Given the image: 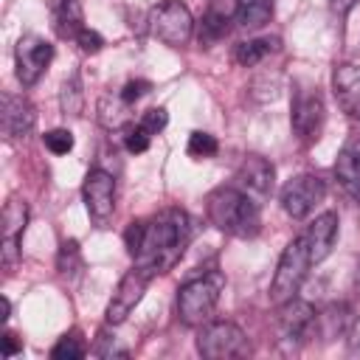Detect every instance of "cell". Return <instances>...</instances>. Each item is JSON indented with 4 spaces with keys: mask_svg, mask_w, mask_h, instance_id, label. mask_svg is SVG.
<instances>
[{
    "mask_svg": "<svg viewBox=\"0 0 360 360\" xmlns=\"http://www.w3.org/2000/svg\"><path fill=\"white\" fill-rule=\"evenodd\" d=\"M188 239H191V222L186 211L180 208L160 211L158 217L146 219V233L141 250L135 253V267H141L149 276L172 270L180 262Z\"/></svg>",
    "mask_w": 360,
    "mask_h": 360,
    "instance_id": "6da1fadb",
    "label": "cell"
},
{
    "mask_svg": "<svg viewBox=\"0 0 360 360\" xmlns=\"http://www.w3.org/2000/svg\"><path fill=\"white\" fill-rule=\"evenodd\" d=\"M205 217L217 231H222L228 236H239V239H250L262 228L259 202L236 186L214 188L205 197Z\"/></svg>",
    "mask_w": 360,
    "mask_h": 360,
    "instance_id": "7a4b0ae2",
    "label": "cell"
},
{
    "mask_svg": "<svg viewBox=\"0 0 360 360\" xmlns=\"http://www.w3.org/2000/svg\"><path fill=\"white\" fill-rule=\"evenodd\" d=\"M219 290H222V276H200L188 278L177 290V315L186 326H202L211 321L217 304H219Z\"/></svg>",
    "mask_w": 360,
    "mask_h": 360,
    "instance_id": "3957f363",
    "label": "cell"
},
{
    "mask_svg": "<svg viewBox=\"0 0 360 360\" xmlns=\"http://www.w3.org/2000/svg\"><path fill=\"white\" fill-rule=\"evenodd\" d=\"M309 248H307V239L304 233H298L281 253L278 259V267H276V276H273V284H270V301L278 307L290 298L298 295L304 278H307V270H309Z\"/></svg>",
    "mask_w": 360,
    "mask_h": 360,
    "instance_id": "277c9868",
    "label": "cell"
},
{
    "mask_svg": "<svg viewBox=\"0 0 360 360\" xmlns=\"http://www.w3.org/2000/svg\"><path fill=\"white\" fill-rule=\"evenodd\" d=\"M197 352L208 360H231L245 357L250 352V343L245 332L231 321H208L200 326L197 335Z\"/></svg>",
    "mask_w": 360,
    "mask_h": 360,
    "instance_id": "5b68a950",
    "label": "cell"
},
{
    "mask_svg": "<svg viewBox=\"0 0 360 360\" xmlns=\"http://www.w3.org/2000/svg\"><path fill=\"white\" fill-rule=\"evenodd\" d=\"M315 309L307 301L290 298L284 304H278V318H276V335H278V346L284 352H298L307 338L315 332Z\"/></svg>",
    "mask_w": 360,
    "mask_h": 360,
    "instance_id": "8992f818",
    "label": "cell"
},
{
    "mask_svg": "<svg viewBox=\"0 0 360 360\" xmlns=\"http://www.w3.org/2000/svg\"><path fill=\"white\" fill-rule=\"evenodd\" d=\"M149 28L160 42L180 48L194 34V17L180 0H163L149 11Z\"/></svg>",
    "mask_w": 360,
    "mask_h": 360,
    "instance_id": "52a82bcc",
    "label": "cell"
},
{
    "mask_svg": "<svg viewBox=\"0 0 360 360\" xmlns=\"http://www.w3.org/2000/svg\"><path fill=\"white\" fill-rule=\"evenodd\" d=\"M326 197V180L321 174H295L281 186V208L292 219H304Z\"/></svg>",
    "mask_w": 360,
    "mask_h": 360,
    "instance_id": "ba28073f",
    "label": "cell"
},
{
    "mask_svg": "<svg viewBox=\"0 0 360 360\" xmlns=\"http://www.w3.org/2000/svg\"><path fill=\"white\" fill-rule=\"evenodd\" d=\"M53 59V45L37 34H25L20 37L17 48H14V65H17V79L22 82V87H31L39 82V76L45 73V68Z\"/></svg>",
    "mask_w": 360,
    "mask_h": 360,
    "instance_id": "9c48e42d",
    "label": "cell"
},
{
    "mask_svg": "<svg viewBox=\"0 0 360 360\" xmlns=\"http://www.w3.org/2000/svg\"><path fill=\"white\" fill-rule=\"evenodd\" d=\"M149 278H152V276L143 273L141 267H132V270H127V273L121 276V281H118V287L112 290V298H110V304H107V312H104V318H107L110 326H118V323L127 321V315H129V312L138 307V301L143 298Z\"/></svg>",
    "mask_w": 360,
    "mask_h": 360,
    "instance_id": "30bf717a",
    "label": "cell"
},
{
    "mask_svg": "<svg viewBox=\"0 0 360 360\" xmlns=\"http://www.w3.org/2000/svg\"><path fill=\"white\" fill-rule=\"evenodd\" d=\"M292 132L301 141H312L318 138L321 127H323V98L318 93V87H301L292 96Z\"/></svg>",
    "mask_w": 360,
    "mask_h": 360,
    "instance_id": "8fae6325",
    "label": "cell"
},
{
    "mask_svg": "<svg viewBox=\"0 0 360 360\" xmlns=\"http://www.w3.org/2000/svg\"><path fill=\"white\" fill-rule=\"evenodd\" d=\"M82 194H84L90 219L104 225L115 211V177L104 169H90V174L84 177Z\"/></svg>",
    "mask_w": 360,
    "mask_h": 360,
    "instance_id": "7c38bea8",
    "label": "cell"
},
{
    "mask_svg": "<svg viewBox=\"0 0 360 360\" xmlns=\"http://www.w3.org/2000/svg\"><path fill=\"white\" fill-rule=\"evenodd\" d=\"M273 183H276V169L262 155H248L233 174V186L242 188L248 197H253L259 205L273 194Z\"/></svg>",
    "mask_w": 360,
    "mask_h": 360,
    "instance_id": "4fadbf2b",
    "label": "cell"
},
{
    "mask_svg": "<svg viewBox=\"0 0 360 360\" xmlns=\"http://www.w3.org/2000/svg\"><path fill=\"white\" fill-rule=\"evenodd\" d=\"M25 225H28V202L20 197H11L3 208V217H0V231H3L0 259H3L6 270H11L20 259V239L25 233Z\"/></svg>",
    "mask_w": 360,
    "mask_h": 360,
    "instance_id": "5bb4252c",
    "label": "cell"
},
{
    "mask_svg": "<svg viewBox=\"0 0 360 360\" xmlns=\"http://www.w3.org/2000/svg\"><path fill=\"white\" fill-rule=\"evenodd\" d=\"M34 121H37V112H34V104L25 96L3 93V98H0V127H3V135L8 141L25 138L34 129Z\"/></svg>",
    "mask_w": 360,
    "mask_h": 360,
    "instance_id": "9a60e30c",
    "label": "cell"
},
{
    "mask_svg": "<svg viewBox=\"0 0 360 360\" xmlns=\"http://www.w3.org/2000/svg\"><path fill=\"white\" fill-rule=\"evenodd\" d=\"M335 180L340 188L360 202V135H349L335 160Z\"/></svg>",
    "mask_w": 360,
    "mask_h": 360,
    "instance_id": "2e32d148",
    "label": "cell"
},
{
    "mask_svg": "<svg viewBox=\"0 0 360 360\" xmlns=\"http://www.w3.org/2000/svg\"><path fill=\"white\" fill-rule=\"evenodd\" d=\"M332 90L343 112L352 121H360V65H338L332 73Z\"/></svg>",
    "mask_w": 360,
    "mask_h": 360,
    "instance_id": "e0dca14e",
    "label": "cell"
},
{
    "mask_svg": "<svg viewBox=\"0 0 360 360\" xmlns=\"http://www.w3.org/2000/svg\"><path fill=\"white\" fill-rule=\"evenodd\" d=\"M304 239H307V248H309V262L312 264H321L332 253V245L338 239V214L335 211H326V214L315 217L307 225Z\"/></svg>",
    "mask_w": 360,
    "mask_h": 360,
    "instance_id": "ac0fdd59",
    "label": "cell"
},
{
    "mask_svg": "<svg viewBox=\"0 0 360 360\" xmlns=\"http://www.w3.org/2000/svg\"><path fill=\"white\" fill-rule=\"evenodd\" d=\"M51 14H53V31L62 39H76L87 28L79 0H53L51 3Z\"/></svg>",
    "mask_w": 360,
    "mask_h": 360,
    "instance_id": "d6986e66",
    "label": "cell"
},
{
    "mask_svg": "<svg viewBox=\"0 0 360 360\" xmlns=\"http://www.w3.org/2000/svg\"><path fill=\"white\" fill-rule=\"evenodd\" d=\"M98 124L104 129H124L129 127V104L118 96H101L98 98Z\"/></svg>",
    "mask_w": 360,
    "mask_h": 360,
    "instance_id": "ffe728a7",
    "label": "cell"
},
{
    "mask_svg": "<svg viewBox=\"0 0 360 360\" xmlns=\"http://www.w3.org/2000/svg\"><path fill=\"white\" fill-rule=\"evenodd\" d=\"M273 14V0H236V20L242 28H262Z\"/></svg>",
    "mask_w": 360,
    "mask_h": 360,
    "instance_id": "44dd1931",
    "label": "cell"
},
{
    "mask_svg": "<svg viewBox=\"0 0 360 360\" xmlns=\"http://www.w3.org/2000/svg\"><path fill=\"white\" fill-rule=\"evenodd\" d=\"M270 51H276V39H270V37L248 39V42H239V45H236L233 59H236L242 68H253V65H259Z\"/></svg>",
    "mask_w": 360,
    "mask_h": 360,
    "instance_id": "7402d4cb",
    "label": "cell"
},
{
    "mask_svg": "<svg viewBox=\"0 0 360 360\" xmlns=\"http://www.w3.org/2000/svg\"><path fill=\"white\" fill-rule=\"evenodd\" d=\"M59 104H62V112H65V115H82V110H84V90H82L79 73H73V76L62 84Z\"/></svg>",
    "mask_w": 360,
    "mask_h": 360,
    "instance_id": "603a6c76",
    "label": "cell"
},
{
    "mask_svg": "<svg viewBox=\"0 0 360 360\" xmlns=\"http://www.w3.org/2000/svg\"><path fill=\"white\" fill-rule=\"evenodd\" d=\"M349 318H346V307L338 304V307H329L326 312L315 315V329H321L323 338H338L343 329H346Z\"/></svg>",
    "mask_w": 360,
    "mask_h": 360,
    "instance_id": "cb8c5ba5",
    "label": "cell"
},
{
    "mask_svg": "<svg viewBox=\"0 0 360 360\" xmlns=\"http://www.w3.org/2000/svg\"><path fill=\"white\" fill-rule=\"evenodd\" d=\"M56 270L62 276H76L82 270V250H79V242L76 239H65L59 245V253H56Z\"/></svg>",
    "mask_w": 360,
    "mask_h": 360,
    "instance_id": "d4e9b609",
    "label": "cell"
},
{
    "mask_svg": "<svg viewBox=\"0 0 360 360\" xmlns=\"http://www.w3.org/2000/svg\"><path fill=\"white\" fill-rule=\"evenodd\" d=\"M84 352H87V346H84L82 335H79V332H68V335H62L59 343L51 349V357H53V360H79V357H84Z\"/></svg>",
    "mask_w": 360,
    "mask_h": 360,
    "instance_id": "484cf974",
    "label": "cell"
},
{
    "mask_svg": "<svg viewBox=\"0 0 360 360\" xmlns=\"http://www.w3.org/2000/svg\"><path fill=\"white\" fill-rule=\"evenodd\" d=\"M225 31H228V17L219 14V11H208L202 17V25H200V42L202 45H211L219 37H225Z\"/></svg>",
    "mask_w": 360,
    "mask_h": 360,
    "instance_id": "4316f807",
    "label": "cell"
},
{
    "mask_svg": "<svg viewBox=\"0 0 360 360\" xmlns=\"http://www.w3.org/2000/svg\"><path fill=\"white\" fill-rule=\"evenodd\" d=\"M188 155L191 158H197V160H202V158H214L217 155V149H219V143H217V138L211 135V132H202V129H197V132H191L188 135Z\"/></svg>",
    "mask_w": 360,
    "mask_h": 360,
    "instance_id": "83f0119b",
    "label": "cell"
},
{
    "mask_svg": "<svg viewBox=\"0 0 360 360\" xmlns=\"http://www.w3.org/2000/svg\"><path fill=\"white\" fill-rule=\"evenodd\" d=\"M42 141L53 155H68L73 149V132L70 129H51L42 135Z\"/></svg>",
    "mask_w": 360,
    "mask_h": 360,
    "instance_id": "f1b7e54d",
    "label": "cell"
},
{
    "mask_svg": "<svg viewBox=\"0 0 360 360\" xmlns=\"http://www.w3.org/2000/svg\"><path fill=\"white\" fill-rule=\"evenodd\" d=\"M149 132L138 124V127H127V135H124V146H127V152H132V155H141V152H146L149 149Z\"/></svg>",
    "mask_w": 360,
    "mask_h": 360,
    "instance_id": "f546056e",
    "label": "cell"
},
{
    "mask_svg": "<svg viewBox=\"0 0 360 360\" xmlns=\"http://www.w3.org/2000/svg\"><path fill=\"white\" fill-rule=\"evenodd\" d=\"M166 124H169V112H166L163 107H149V110L141 115V127H143L149 135H158Z\"/></svg>",
    "mask_w": 360,
    "mask_h": 360,
    "instance_id": "4dcf8cb0",
    "label": "cell"
},
{
    "mask_svg": "<svg viewBox=\"0 0 360 360\" xmlns=\"http://www.w3.org/2000/svg\"><path fill=\"white\" fill-rule=\"evenodd\" d=\"M143 233H146V219H135V222H129L127 231H124V242H127V250L132 253V259H135V253H138L141 245H143Z\"/></svg>",
    "mask_w": 360,
    "mask_h": 360,
    "instance_id": "1f68e13d",
    "label": "cell"
},
{
    "mask_svg": "<svg viewBox=\"0 0 360 360\" xmlns=\"http://www.w3.org/2000/svg\"><path fill=\"white\" fill-rule=\"evenodd\" d=\"M149 90H152V82H146V79H129V82L124 84V90H121V98H124L127 104H135V101L143 98Z\"/></svg>",
    "mask_w": 360,
    "mask_h": 360,
    "instance_id": "d6a6232c",
    "label": "cell"
},
{
    "mask_svg": "<svg viewBox=\"0 0 360 360\" xmlns=\"http://www.w3.org/2000/svg\"><path fill=\"white\" fill-rule=\"evenodd\" d=\"M76 42H79V48H82L84 53H98V51H101V45H104L101 34H98V31H93V28H84V31L76 37Z\"/></svg>",
    "mask_w": 360,
    "mask_h": 360,
    "instance_id": "836d02e7",
    "label": "cell"
},
{
    "mask_svg": "<svg viewBox=\"0 0 360 360\" xmlns=\"http://www.w3.org/2000/svg\"><path fill=\"white\" fill-rule=\"evenodd\" d=\"M0 352H3V357H14L17 352H22V338H17L14 332H3V338H0Z\"/></svg>",
    "mask_w": 360,
    "mask_h": 360,
    "instance_id": "e575fe53",
    "label": "cell"
},
{
    "mask_svg": "<svg viewBox=\"0 0 360 360\" xmlns=\"http://www.w3.org/2000/svg\"><path fill=\"white\" fill-rule=\"evenodd\" d=\"M354 3H357V0H329L332 11H338V14H346L349 8H354Z\"/></svg>",
    "mask_w": 360,
    "mask_h": 360,
    "instance_id": "d590c367",
    "label": "cell"
},
{
    "mask_svg": "<svg viewBox=\"0 0 360 360\" xmlns=\"http://www.w3.org/2000/svg\"><path fill=\"white\" fill-rule=\"evenodd\" d=\"M8 315H11V301L0 295V321H8Z\"/></svg>",
    "mask_w": 360,
    "mask_h": 360,
    "instance_id": "8d00e7d4",
    "label": "cell"
},
{
    "mask_svg": "<svg viewBox=\"0 0 360 360\" xmlns=\"http://www.w3.org/2000/svg\"><path fill=\"white\" fill-rule=\"evenodd\" d=\"M354 287H357V292H360V264H357V273H354Z\"/></svg>",
    "mask_w": 360,
    "mask_h": 360,
    "instance_id": "74e56055",
    "label": "cell"
}]
</instances>
